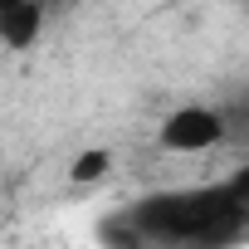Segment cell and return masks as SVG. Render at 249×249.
Returning <instances> with one entry per match:
<instances>
[{
    "label": "cell",
    "mask_w": 249,
    "mask_h": 249,
    "mask_svg": "<svg viewBox=\"0 0 249 249\" xmlns=\"http://www.w3.org/2000/svg\"><path fill=\"white\" fill-rule=\"evenodd\" d=\"M107 166H112V152H107V147H88V152H78V157H73L69 181H73V186H93V181H103V176H107Z\"/></svg>",
    "instance_id": "3"
},
{
    "label": "cell",
    "mask_w": 249,
    "mask_h": 249,
    "mask_svg": "<svg viewBox=\"0 0 249 249\" xmlns=\"http://www.w3.org/2000/svg\"><path fill=\"white\" fill-rule=\"evenodd\" d=\"M10 5H25V0H0V10H10Z\"/></svg>",
    "instance_id": "4"
},
{
    "label": "cell",
    "mask_w": 249,
    "mask_h": 249,
    "mask_svg": "<svg viewBox=\"0 0 249 249\" xmlns=\"http://www.w3.org/2000/svg\"><path fill=\"white\" fill-rule=\"evenodd\" d=\"M225 137V117L215 107H176L166 122H161V147L166 152H210L215 142Z\"/></svg>",
    "instance_id": "1"
},
{
    "label": "cell",
    "mask_w": 249,
    "mask_h": 249,
    "mask_svg": "<svg viewBox=\"0 0 249 249\" xmlns=\"http://www.w3.org/2000/svg\"><path fill=\"white\" fill-rule=\"evenodd\" d=\"M39 25H44V5L39 0H25V5L0 10V44L5 49H30L39 39Z\"/></svg>",
    "instance_id": "2"
}]
</instances>
